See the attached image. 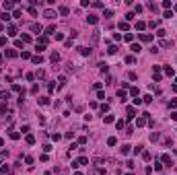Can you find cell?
<instances>
[{
    "label": "cell",
    "mask_w": 177,
    "mask_h": 175,
    "mask_svg": "<svg viewBox=\"0 0 177 175\" xmlns=\"http://www.w3.org/2000/svg\"><path fill=\"white\" fill-rule=\"evenodd\" d=\"M117 97H119V99L123 101V99H126V93H123V91H117Z\"/></svg>",
    "instance_id": "18"
},
{
    "label": "cell",
    "mask_w": 177,
    "mask_h": 175,
    "mask_svg": "<svg viewBox=\"0 0 177 175\" xmlns=\"http://www.w3.org/2000/svg\"><path fill=\"white\" fill-rule=\"evenodd\" d=\"M8 35H16V29H15V27H8Z\"/></svg>",
    "instance_id": "15"
},
{
    "label": "cell",
    "mask_w": 177,
    "mask_h": 175,
    "mask_svg": "<svg viewBox=\"0 0 177 175\" xmlns=\"http://www.w3.org/2000/svg\"><path fill=\"white\" fill-rule=\"evenodd\" d=\"M31 31H35V33H39V31H41V25L33 23V25H31Z\"/></svg>",
    "instance_id": "4"
},
{
    "label": "cell",
    "mask_w": 177,
    "mask_h": 175,
    "mask_svg": "<svg viewBox=\"0 0 177 175\" xmlns=\"http://www.w3.org/2000/svg\"><path fill=\"white\" fill-rule=\"evenodd\" d=\"M39 103H41V105H47V103H49V99H47V97H41V99H39Z\"/></svg>",
    "instance_id": "13"
},
{
    "label": "cell",
    "mask_w": 177,
    "mask_h": 175,
    "mask_svg": "<svg viewBox=\"0 0 177 175\" xmlns=\"http://www.w3.org/2000/svg\"><path fill=\"white\" fill-rule=\"evenodd\" d=\"M128 152H130V146L123 144V146H122V154H128Z\"/></svg>",
    "instance_id": "9"
},
{
    "label": "cell",
    "mask_w": 177,
    "mask_h": 175,
    "mask_svg": "<svg viewBox=\"0 0 177 175\" xmlns=\"http://www.w3.org/2000/svg\"><path fill=\"white\" fill-rule=\"evenodd\" d=\"M43 17H45V19H54L56 12H54V10H45V12H43Z\"/></svg>",
    "instance_id": "1"
},
{
    "label": "cell",
    "mask_w": 177,
    "mask_h": 175,
    "mask_svg": "<svg viewBox=\"0 0 177 175\" xmlns=\"http://www.w3.org/2000/svg\"><path fill=\"white\" fill-rule=\"evenodd\" d=\"M33 62H35V64H39V62H43V58H41V56H35V58H33Z\"/></svg>",
    "instance_id": "19"
},
{
    "label": "cell",
    "mask_w": 177,
    "mask_h": 175,
    "mask_svg": "<svg viewBox=\"0 0 177 175\" xmlns=\"http://www.w3.org/2000/svg\"><path fill=\"white\" fill-rule=\"evenodd\" d=\"M2 29H4V25H2V23H0V31H2Z\"/></svg>",
    "instance_id": "20"
},
{
    "label": "cell",
    "mask_w": 177,
    "mask_h": 175,
    "mask_svg": "<svg viewBox=\"0 0 177 175\" xmlns=\"http://www.w3.org/2000/svg\"><path fill=\"white\" fill-rule=\"evenodd\" d=\"M58 60H60V56H58V54L54 52V54H52V62H58Z\"/></svg>",
    "instance_id": "17"
},
{
    "label": "cell",
    "mask_w": 177,
    "mask_h": 175,
    "mask_svg": "<svg viewBox=\"0 0 177 175\" xmlns=\"http://www.w3.org/2000/svg\"><path fill=\"white\" fill-rule=\"evenodd\" d=\"M163 163H167V165L171 163V157H169V154H165V157H163Z\"/></svg>",
    "instance_id": "16"
},
{
    "label": "cell",
    "mask_w": 177,
    "mask_h": 175,
    "mask_svg": "<svg viewBox=\"0 0 177 175\" xmlns=\"http://www.w3.org/2000/svg\"><path fill=\"white\" fill-rule=\"evenodd\" d=\"M91 41H93V43H97V41H99V31H95V33H93Z\"/></svg>",
    "instance_id": "5"
},
{
    "label": "cell",
    "mask_w": 177,
    "mask_h": 175,
    "mask_svg": "<svg viewBox=\"0 0 177 175\" xmlns=\"http://www.w3.org/2000/svg\"><path fill=\"white\" fill-rule=\"evenodd\" d=\"M97 21H99V17H97V15H89V23H93V25H95Z\"/></svg>",
    "instance_id": "2"
},
{
    "label": "cell",
    "mask_w": 177,
    "mask_h": 175,
    "mask_svg": "<svg viewBox=\"0 0 177 175\" xmlns=\"http://www.w3.org/2000/svg\"><path fill=\"white\" fill-rule=\"evenodd\" d=\"M78 52L82 54V56H89V54H91V50H86V47H78Z\"/></svg>",
    "instance_id": "6"
},
{
    "label": "cell",
    "mask_w": 177,
    "mask_h": 175,
    "mask_svg": "<svg viewBox=\"0 0 177 175\" xmlns=\"http://www.w3.org/2000/svg\"><path fill=\"white\" fill-rule=\"evenodd\" d=\"M6 56H8V58H15L16 52H15V50H6Z\"/></svg>",
    "instance_id": "8"
},
{
    "label": "cell",
    "mask_w": 177,
    "mask_h": 175,
    "mask_svg": "<svg viewBox=\"0 0 177 175\" xmlns=\"http://www.w3.org/2000/svg\"><path fill=\"white\" fill-rule=\"evenodd\" d=\"M115 142H117V140H115V138H113V136H111V138H107V144H109V146H113V144H115Z\"/></svg>",
    "instance_id": "11"
},
{
    "label": "cell",
    "mask_w": 177,
    "mask_h": 175,
    "mask_svg": "<svg viewBox=\"0 0 177 175\" xmlns=\"http://www.w3.org/2000/svg\"><path fill=\"white\" fill-rule=\"evenodd\" d=\"M140 50H142V47H140V46H136V43H134V46H132V52H134V54H138Z\"/></svg>",
    "instance_id": "12"
},
{
    "label": "cell",
    "mask_w": 177,
    "mask_h": 175,
    "mask_svg": "<svg viewBox=\"0 0 177 175\" xmlns=\"http://www.w3.org/2000/svg\"><path fill=\"white\" fill-rule=\"evenodd\" d=\"M0 99L6 101V99H8V93H6V91H2V93H0Z\"/></svg>",
    "instance_id": "14"
},
{
    "label": "cell",
    "mask_w": 177,
    "mask_h": 175,
    "mask_svg": "<svg viewBox=\"0 0 177 175\" xmlns=\"http://www.w3.org/2000/svg\"><path fill=\"white\" fill-rule=\"evenodd\" d=\"M68 12H70L68 6H62V8H60V15H68Z\"/></svg>",
    "instance_id": "10"
},
{
    "label": "cell",
    "mask_w": 177,
    "mask_h": 175,
    "mask_svg": "<svg viewBox=\"0 0 177 175\" xmlns=\"http://www.w3.org/2000/svg\"><path fill=\"white\" fill-rule=\"evenodd\" d=\"M140 39H142V41H150V39H152V35H148V33H142V35H140Z\"/></svg>",
    "instance_id": "3"
},
{
    "label": "cell",
    "mask_w": 177,
    "mask_h": 175,
    "mask_svg": "<svg viewBox=\"0 0 177 175\" xmlns=\"http://www.w3.org/2000/svg\"><path fill=\"white\" fill-rule=\"evenodd\" d=\"M134 113H136V111H134V107H128V120H132Z\"/></svg>",
    "instance_id": "7"
}]
</instances>
